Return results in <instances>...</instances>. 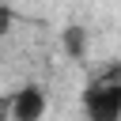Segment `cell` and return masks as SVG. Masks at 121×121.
<instances>
[{"mask_svg": "<svg viewBox=\"0 0 121 121\" xmlns=\"http://www.w3.org/2000/svg\"><path fill=\"white\" fill-rule=\"evenodd\" d=\"M83 113L91 121H117L121 117V64H110L87 79Z\"/></svg>", "mask_w": 121, "mask_h": 121, "instance_id": "obj_1", "label": "cell"}, {"mask_svg": "<svg viewBox=\"0 0 121 121\" xmlns=\"http://www.w3.org/2000/svg\"><path fill=\"white\" fill-rule=\"evenodd\" d=\"M42 113H45V91L34 87V83L8 98V117L11 121H38Z\"/></svg>", "mask_w": 121, "mask_h": 121, "instance_id": "obj_2", "label": "cell"}, {"mask_svg": "<svg viewBox=\"0 0 121 121\" xmlns=\"http://www.w3.org/2000/svg\"><path fill=\"white\" fill-rule=\"evenodd\" d=\"M60 45H64V53H68L72 60H83V57H87V30H83V26L60 30Z\"/></svg>", "mask_w": 121, "mask_h": 121, "instance_id": "obj_3", "label": "cell"}]
</instances>
